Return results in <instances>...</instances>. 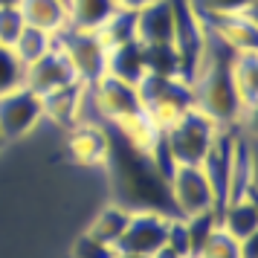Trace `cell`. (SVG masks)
<instances>
[{"label": "cell", "instance_id": "cell-4", "mask_svg": "<svg viewBox=\"0 0 258 258\" xmlns=\"http://www.w3.org/2000/svg\"><path fill=\"white\" fill-rule=\"evenodd\" d=\"M171 12H174V38L171 44L177 49L180 58V79L188 84H195L206 55V44H209V32L200 21V15L195 12V6L188 0H171Z\"/></svg>", "mask_w": 258, "mask_h": 258}, {"label": "cell", "instance_id": "cell-3", "mask_svg": "<svg viewBox=\"0 0 258 258\" xmlns=\"http://www.w3.org/2000/svg\"><path fill=\"white\" fill-rule=\"evenodd\" d=\"M218 122L209 119L203 110L188 107L186 113H180L174 122H168L165 128H160L165 140V148L171 151L177 165H200L209 154L212 142L218 137Z\"/></svg>", "mask_w": 258, "mask_h": 258}, {"label": "cell", "instance_id": "cell-20", "mask_svg": "<svg viewBox=\"0 0 258 258\" xmlns=\"http://www.w3.org/2000/svg\"><path fill=\"white\" fill-rule=\"evenodd\" d=\"M128 221H131V212L125 209V206L113 203V206L102 209L93 218V223H90L87 235H93L96 241H102V244H107V246H113V249H116V241L122 238V232H125Z\"/></svg>", "mask_w": 258, "mask_h": 258}, {"label": "cell", "instance_id": "cell-21", "mask_svg": "<svg viewBox=\"0 0 258 258\" xmlns=\"http://www.w3.org/2000/svg\"><path fill=\"white\" fill-rule=\"evenodd\" d=\"M52 44H55V35L52 32H47V29H38V26H24V32H21V38L15 41V58L21 61L24 67H29V64H35L41 55H47L49 49H52Z\"/></svg>", "mask_w": 258, "mask_h": 258}, {"label": "cell", "instance_id": "cell-34", "mask_svg": "<svg viewBox=\"0 0 258 258\" xmlns=\"http://www.w3.org/2000/svg\"><path fill=\"white\" fill-rule=\"evenodd\" d=\"M64 3H67V0H64Z\"/></svg>", "mask_w": 258, "mask_h": 258}, {"label": "cell", "instance_id": "cell-23", "mask_svg": "<svg viewBox=\"0 0 258 258\" xmlns=\"http://www.w3.org/2000/svg\"><path fill=\"white\" fill-rule=\"evenodd\" d=\"M99 35L107 47H116V44H125V41H134L137 38V12H128V9H119L110 21H107Z\"/></svg>", "mask_w": 258, "mask_h": 258}, {"label": "cell", "instance_id": "cell-8", "mask_svg": "<svg viewBox=\"0 0 258 258\" xmlns=\"http://www.w3.org/2000/svg\"><path fill=\"white\" fill-rule=\"evenodd\" d=\"M90 96L102 113V122H107V125H122V122L145 113L137 84L119 82L113 76H102L96 84H90Z\"/></svg>", "mask_w": 258, "mask_h": 258}, {"label": "cell", "instance_id": "cell-2", "mask_svg": "<svg viewBox=\"0 0 258 258\" xmlns=\"http://www.w3.org/2000/svg\"><path fill=\"white\" fill-rule=\"evenodd\" d=\"M232 61L235 49H229L221 38H215L209 32L206 55H203L198 79L191 84V93H195V107L203 110L209 119H215L221 128L241 125V119L246 116L241 99H238V90H235Z\"/></svg>", "mask_w": 258, "mask_h": 258}, {"label": "cell", "instance_id": "cell-33", "mask_svg": "<svg viewBox=\"0 0 258 258\" xmlns=\"http://www.w3.org/2000/svg\"><path fill=\"white\" fill-rule=\"evenodd\" d=\"M0 145H3V134H0Z\"/></svg>", "mask_w": 258, "mask_h": 258}, {"label": "cell", "instance_id": "cell-29", "mask_svg": "<svg viewBox=\"0 0 258 258\" xmlns=\"http://www.w3.org/2000/svg\"><path fill=\"white\" fill-rule=\"evenodd\" d=\"M145 3H151V0H116L119 9H128V12H140Z\"/></svg>", "mask_w": 258, "mask_h": 258}, {"label": "cell", "instance_id": "cell-12", "mask_svg": "<svg viewBox=\"0 0 258 258\" xmlns=\"http://www.w3.org/2000/svg\"><path fill=\"white\" fill-rule=\"evenodd\" d=\"M174 38V12L171 0H151L137 12V41L142 47L171 44Z\"/></svg>", "mask_w": 258, "mask_h": 258}, {"label": "cell", "instance_id": "cell-14", "mask_svg": "<svg viewBox=\"0 0 258 258\" xmlns=\"http://www.w3.org/2000/svg\"><path fill=\"white\" fill-rule=\"evenodd\" d=\"M105 76H113L119 82L128 84H140L148 73H145V52H142V44L134 38V41H125V44H116V47H107V73Z\"/></svg>", "mask_w": 258, "mask_h": 258}, {"label": "cell", "instance_id": "cell-17", "mask_svg": "<svg viewBox=\"0 0 258 258\" xmlns=\"http://www.w3.org/2000/svg\"><path fill=\"white\" fill-rule=\"evenodd\" d=\"M218 226L223 232H229L235 241H244L258 235V206L255 200H229L218 215Z\"/></svg>", "mask_w": 258, "mask_h": 258}, {"label": "cell", "instance_id": "cell-27", "mask_svg": "<svg viewBox=\"0 0 258 258\" xmlns=\"http://www.w3.org/2000/svg\"><path fill=\"white\" fill-rule=\"evenodd\" d=\"M24 15H21V9H0V47L12 49L15 41L21 38V32H24Z\"/></svg>", "mask_w": 258, "mask_h": 258}, {"label": "cell", "instance_id": "cell-13", "mask_svg": "<svg viewBox=\"0 0 258 258\" xmlns=\"http://www.w3.org/2000/svg\"><path fill=\"white\" fill-rule=\"evenodd\" d=\"M87 99V84L84 82H70L52 90V93L41 96L44 102V116H49L52 122H58L61 128H76L79 125V116H82V105Z\"/></svg>", "mask_w": 258, "mask_h": 258}, {"label": "cell", "instance_id": "cell-1", "mask_svg": "<svg viewBox=\"0 0 258 258\" xmlns=\"http://www.w3.org/2000/svg\"><path fill=\"white\" fill-rule=\"evenodd\" d=\"M105 125V122H102ZM107 131V165L113 177V191L119 198V206L128 212H160L168 218H177L171 195H168V180H165L151 154L128 142L113 125H105Z\"/></svg>", "mask_w": 258, "mask_h": 258}, {"label": "cell", "instance_id": "cell-30", "mask_svg": "<svg viewBox=\"0 0 258 258\" xmlns=\"http://www.w3.org/2000/svg\"><path fill=\"white\" fill-rule=\"evenodd\" d=\"M151 258H183V255H177L174 249H168V246H160V249H157Z\"/></svg>", "mask_w": 258, "mask_h": 258}, {"label": "cell", "instance_id": "cell-15", "mask_svg": "<svg viewBox=\"0 0 258 258\" xmlns=\"http://www.w3.org/2000/svg\"><path fill=\"white\" fill-rule=\"evenodd\" d=\"M70 157L82 165H93V163H105L107 157V131L105 125H76L70 137Z\"/></svg>", "mask_w": 258, "mask_h": 258}, {"label": "cell", "instance_id": "cell-25", "mask_svg": "<svg viewBox=\"0 0 258 258\" xmlns=\"http://www.w3.org/2000/svg\"><path fill=\"white\" fill-rule=\"evenodd\" d=\"M200 18H226V15H241L252 9L258 0H188Z\"/></svg>", "mask_w": 258, "mask_h": 258}, {"label": "cell", "instance_id": "cell-26", "mask_svg": "<svg viewBox=\"0 0 258 258\" xmlns=\"http://www.w3.org/2000/svg\"><path fill=\"white\" fill-rule=\"evenodd\" d=\"M24 73H26V67L15 58L12 49L0 47V96L15 90V87H21L24 84Z\"/></svg>", "mask_w": 258, "mask_h": 258}, {"label": "cell", "instance_id": "cell-22", "mask_svg": "<svg viewBox=\"0 0 258 258\" xmlns=\"http://www.w3.org/2000/svg\"><path fill=\"white\" fill-rule=\"evenodd\" d=\"M142 52H145V73L163 79H180V58L174 44H151L142 47Z\"/></svg>", "mask_w": 258, "mask_h": 258}, {"label": "cell", "instance_id": "cell-32", "mask_svg": "<svg viewBox=\"0 0 258 258\" xmlns=\"http://www.w3.org/2000/svg\"><path fill=\"white\" fill-rule=\"evenodd\" d=\"M113 258H145V255H134V252H116Z\"/></svg>", "mask_w": 258, "mask_h": 258}, {"label": "cell", "instance_id": "cell-5", "mask_svg": "<svg viewBox=\"0 0 258 258\" xmlns=\"http://www.w3.org/2000/svg\"><path fill=\"white\" fill-rule=\"evenodd\" d=\"M140 99L145 113L165 128L168 122H174L180 113H186L188 107H195V93H191V84L183 79H163V76H145L140 84Z\"/></svg>", "mask_w": 258, "mask_h": 258}, {"label": "cell", "instance_id": "cell-18", "mask_svg": "<svg viewBox=\"0 0 258 258\" xmlns=\"http://www.w3.org/2000/svg\"><path fill=\"white\" fill-rule=\"evenodd\" d=\"M232 76H235V90L241 99L246 116L255 113V99H258V52L246 49V52H235L232 61Z\"/></svg>", "mask_w": 258, "mask_h": 258}, {"label": "cell", "instance_id": "cell-16", "mask_svg": "<svg viewBox=\"0 0 258 258\" xmlns=\"http://www.w3.org/2000/svg\"><path fill=\"white\" fill-rule=\"evenodd\" d=\"M18 9L29 26L47 29L52 35H58L61 29L70 26V9L64 0H21Z\"/></svg>", "mask_w": 258, "mask_h": 258}, {"label": "cell", "instance_id": "cell-31", "mask_svg": "<svg viewBox=\"0 0 258 258\" xmlns=\"http://www.w3.org/2000/svg\"><path fill=\"white\" fill-rule=\"evenodd\" d=\"M21 0H0V9H18Z\"/></svg>", "mask_w": 258, "mask_h": 258}, {"label": "cell", "instance_id": "cell-28", "mask_svg": "<svg viewBox=\"0 0 258 258\" xmlns=\"http://www.w3.org/2000/svg\"><path fill=\"white\" fill-rule=\"evenodd\" d=\"M113 255H116L113 246L96 241L93 235H87V232H84L82 238L76 241V246H73V258H113Z\"/></svg>", "mask_w": 258, "mask_h": 258}, {"label": "cell", "instance_id": "cell-6", "mask_svg": "<svg viewBox=\"0 0 258 258\" xmlns=\"http://www.w3.org/2000/svg\"><path fill=\"white\" fill-rule=\"evenodd\" d=\"M55 41L67 52L79 82H84L87 87L96 84L107 73V44L102 41L99 32H84V29L67 26L55 35Z\"/></svg>", "mask_w": 258, "mask_h": 258}, {"label": "cell", "instance_id": "cell-24", "mask_svg": "<svg viewBox=\"0 0 258 258\" xmlns=\"http://www.w3.org/2000/svg\"><path fill=\"white\" fill-rule=\"evenodd\" d=\"M195 258H241V241H235L229 232L215 226V232L203 241Z\"/></svg>", "mask_w": 258, "mask_h": 258}, {"label": "cell", "instance_id": "cell-7", "mask_svg": "<svg viewBox=\"0 0 258 258\" xmlns=\"http://www.w3.org/2000/svg\"><path fill=\"white\" fill-rule=\"evenodd\" d=\"M168 195L177 218H191L200 212H215V195L200 165H174L168 177Z\"/></svg>", "mask_w": 258, "mask_h": 258}, {"label": "cell", "instance_id": "cell-9", "mask_svg": "<svg viewBox=\"0 0 258 258\" xmlns=\"http://www.w3.org/2000/svg\"><path fill=\"white\" fill-rule=\"evenodd\" d=\"M44 119V102L29 87H15L0 96V134L6 140H21Z\"/></svg>", "mask_w": 258, "mask_h": 258}, {"label": "cell", "instance_id": "cell-10", "mask_svg": "<svg viewBox=\"0 0 258 258\" xmlns=\"http://www.w3.org/2000/svg\"><path fill=\"white\" fill-rule=\"evenodd\" d=\"M168 221L171 218L160 215V212H131L128 226L116 241V252H134V255L151 258L160 246H165Z\"/></svg>", "mask_w": 258, "mask_h": 258}, {"label": "cell", "instance_id": "cell-19", "mask_svg": "<svg viewBox=\"0 0 258 258\" xmlns=\"http://www.w3.org/2000/svg\"><path fill=\"white\" fill-rule=\"evenodd\" d=\"M67 9H70V26L84 32H99L119 12L116 0H67Z\"/></svg>", "mask_w": 258, "mask_h": 258}, {"label": "cell", "instance_id": "cell-11", "mask_svg": "<svg viewBox=\"0 0 258 258\" xmlns=\"http://www.w3.org/2000/svg\"><path fill=\"white\" fill-rule=\"evenodd\" d=\"M76 79H79V76H76V70H73L67 52H64V49L58 47V41H55L47 55H41L35 64L26 67L24 87L35 90L38 96H47V93H52V90L64 87V84L76 82Z\"/></svg>", "mask_w": 258, "mask_h": 258}]
</instances>
